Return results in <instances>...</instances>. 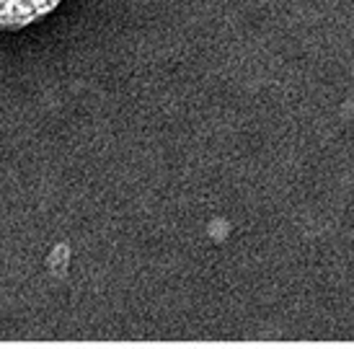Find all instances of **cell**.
Instances as JSON below:
<instances>
[{
	"label": "cell",
	"mask_w": 354,
	"mask_h": 349,
	"mask_svg": "<svg viewBox=\"0 0 354 349\" xmlns=\"http://www.w3.org/2000/svg\"><path fill=\"white\" fill-rule=\"evenodd\" d=\"M59 0H0V29H21L50 13Z\"/></svg>",
	"instance_id": "6da1fadb"
}]
</instances>
